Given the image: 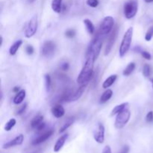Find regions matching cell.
<instances>
[{"instance_id":"cell-1","label":"cell","mask_w":153,"mask_h":153,"mask_svg":"<svg viewBox=\"0 0 153 153\" xmlns=\"http://www.w3.org/2000/svg\"><path fill=\"white\" fill-rule=\"evenodd\" d=\"M85 62L77 78V82L79 85L88 83L94 74V62L97 59L94 54L91 51H87Z\"/></svg>"},{"instance_id":"cell-2","label":"cell","mask_w":153,"mask_h":153,"mask_svg":"<svg viewBox=\"0 0 153 153\" xmlns=\"http://www.w3.org/2000/svg\"><path fill=\"white\" fill-rule=\"evenodd\" d=\"M133 38V28L130 27L127 29L124 34L123 37L122 42H121L120 46L119 49V55L120 58L125 56L128 52L131 47V41Z\"/></svg>"},{"instance_id":"cell-3","label":"cell","mask_w":153,"mask_h":153,"mask_svg":"<svg viewBox=\"0 0 153 153\" xmlns=\"http://www.w3.org/2000/svg\"><path fill=\"white\" fill-rule=\"evenodd\" d=\"M131 117V112L128 108L124 109L121 112L117 114L115 120L114 126L117 129H121L126 126Z\"/></svg>"},{"instance_id":"cell-4","label":"cell","mask_w":153,"mask_h":153,"mask_svg":"<svg viewBox=\"0 0 153 153\" xmlns=\"http://www.w3.org/2000/svg\"><path fill=\"white\" fill-rule=\"evenodd\" d=\"M138 3L137 0H128L124 4V15L128 19H132L137 13Z\"/></svg>"},{"instance_id":"cell-5","label":"cell","mask_w":153,"mask_h":153,"mask_svg":"<svg viewBox=\"0 0 153 153\" xmlns=\"http://www.w3.org/2000/svg\"><path fill=\"white\" fill-rule=\"evenodd\" d=\"M114 25V19L111 16H105L100 25L98 33L101 36L107 35L112 31Z\"/></svg>"},{"instance_id":"cell-6","label":"cell","mask_w":153,"mask_h":153,"mask_svg":"<svg viewBox=\"0 0 153 153\" xmlns=\"http://www.w3.org/2000/svg\"><path fill=\"white\" fill-rule=\"evenodd\" d=\"M37 25H38L37 17V16H34L30 19L26 28H25V37L26 38H30L35 34L37 30Z\"/></svg>"},{"instance_id":"cell-7","label":"cell","mask_w":153,"mask_h":153,"mask_svg":"<svg viewBox=\"0 0 153 153\" xmlns=\"http://www.w3.org/2000/svg\"><path fill=\"white\" fill-rule=\"evenodd\" d=\"M100 37H101V35L98 33V35L92 40L88 49V51H91V52L94 54L97 58H98L99 55H100L102 46V39Z\"/></svg>"},{"instance_id":"cell-8","label":"cell","mask_w":153,"mask_h":153,"mask_svg":"<svg viewBox=\"0 0 153 153\" xmlns=\"http://www.w3.org/2000/svg\"><path fill=\"white\" fill-rule=\"evenodd\" d=\"M55 48H56V46H55V43L53 41L49 40V41L45 42L41 49L42 55L45 57H48V58L52 56L53 54L55 53Z\"/></svg>"},{"instance_id":"cell-9","label":"cell","mask_w":153,"mask_h":153,"mask_svg":"<svg viewBox=\"0 0 153 153\" xmlns=\"http://www.w3.org/2000/svg\"><path fill=\"white\" fill-rule=\"evenodd\" d=\"M105 126L102 123H99L98 126H97V129L94 131V138L98 143H104L105 141Z\"/></svg>"},{"instance_id":"cell-10","label":"cell","mask_w":153,"mask_h":153,"mask_svg":"<svg viewBox=\"0 0 153 153\" xmlns=\"http://www.w3.org/2000/svg\"><path fill=\"white\" fill-rule=\"evenodd\" d=\"M117 31H118V28L117 27L114 29V31H112L111 34L109 37L108 40L107 42V44H106V47L105 49V55H108L110 52L111 51L112 47H113L114 44L115 43V40H116L117 37Z\"/></svg>"},{"instance_id":"cell-11","label":"cell","mask_w":153,"mask_h":153,"mask_svg":"<svg viewBox=\"0 0 153 153\" xmlns=\"http://www.w3.org/2000/svg\"><path fill=\"white\" fill-rule=\"evenodd\" d=\"M53 133H54L53 129L48 130V131H45L43 134H40V136H38L37 138L34 139L31 143H32L33 146H37V145L40 144V143H43V142H45L46 140H47L49 137H51V136L53 134Z\"/></svg>"},{"instance_id":"cell-12","label":"cell","mask_w":153,"mask_h":153,"mask_svg":"<svg viewBox=\"0 0 153 153\" xmlns=\"http://www.w3.org/2000/svg\"><path fill=\"white\" fill-rule=\"evenodd\" d=\"M24 140V136L23 134H19L18 136H16L15 138H13V140H10V141L7 142L6 143H4L2 146L3 149H9V148L13 147V146H19V145L22 144L23 143Z\"/></svg>"},{"instance_id":"cell-13","label":"cell","mask_w":153,"mask_h":153,"mask_svg":"<svg viewBox=\"0 0 153 153\" xmlns=\"http://www.w3.org/2000/svg\"><path fill=\"white\" fill-rule=\"evenodd\" d=\"M88 85V83H85V84H82V85H80L79 88H78L76 91L73 92L71 97H70V102H74V101H76V100H79V99L82 97V94H83L84 91H85V88H86Z\"/></svg>"},{"instance_id":"cell-14","label":"cell","mask_w":153,"mask_h":153,"mask_svg":"<svg viewBox=\"0 0 153 153\" xmlns=\"http://www.w3.org/2000/svg\"><path fill=\"white\" fill-rule=\"evenodd\" d=\"M68 138V134H64L62 136L59 137V138L57 140L56 143H55V146H54L53 150L55 152H58L62 147L64 146V145L65 144V142L67 140V139Z\"/></svg>"},{"instance_id":"cell-15","label":"cell","mask_w":153,"mask_h":153,"mask_svg":"<svg viewBox=\"0 0 153 153\" xmlns=\"http://www.w3.org/2000/svg\"><path fill=\"white\" fill-rule=\"evenodd\" d=\"M52 114L55 117L61 118L65 114V110H64V107L61 105H55V106L52 108Z\"/></svg>"},{"instance_id":"cell-16","label":"cell","mask_w":153,"mask_h":153,"mask_svg":"<svg viewBox=\"0 0 153 153\" xmlns=\"http://www.w3.org/2000/svg\"><path fill=\"white\" fill-rule=\"evenodd\" d=\"M25 96H26V92H25V90H21L19 91L17 94H16V96L13 98V103L16 105H19L23 102V100H25Z\"/></svg>"},{"instance_id":"cell-17","label":"cell","mask_w":153,"mask_h":153,"mask_svg":"<svg viewBox=\"0 0 153 153\" xmlns=\"http://www.w3.org/2000/svg\"><path fill=\"white\" fill-rule=\"evenodd\" d=\"M117 76L116 74H114L110 76L109 77H108L104 81L102 84V88L104 89H108L111 86L114 85V83L115 82V81L117 80Z\"/></svg>"},{"instance_id":"cell-18","label":"cell","mask_w":153,"mask_h":153,"mask_svg":"<svg viewBox=\"0 0 153 153\" xmlns=\"http://www.w3.org/2000/svg\"><path fill=\"white\" fill-rule=\"evenodd\" d=\"M63 0H52V9L54 10V12L57 13H60L62 11Z\"/></svg>"},{"instance_id":"cell-19","label":"cell","mask_w":153,"mask_h":153,"mask_svg":"<svg viewBox=\"0 0 153 153\" xmlns=\"http://www.w3.org/2000/svg\"><path fill=\"white\" fill-rule=\"evenodd\" d=\"M22 44V40H18L16 42L13 43V44L10 46V49H9V54L10 55H16V53L17 52L18 49H19L21 46Z\"/></svg>"},{"instance_id":"cell-20","label":"cell","mask_w":153,"mask_h":153,"mask_svg":"<svg viewBox=\"0 0 153 153\" xmlns=\"http://www.w3.org/2000/svg\"><path fill=\"white\" fill-rule=\"evenodd\" d=\"M112 95H113V91L111 89H106V91L102 94L101 97H100V102L101 103V104L105 103L106 102H108L111 98Z\"/></svg>"},{"instance_id":"cell-21","label":"cell","mask_w":153,"mask_h":153,"mask_svg":"<svg viewBox=\"0 0 153 153\" xmlns=\"http://www.w3.org/2000/svg\"><path fill=\"white\" fill-rule=\"evenodd\" d=\"M128 105V102H123L122 103V104L115 106V107L113 108V110H112L111 113V116H114V115L119 114L120 112H121L122 111H123L124 109L126 108Z\"/></svg>"},{"instance_id":"cell-22","label":"cell","mask_w":153,"mask_h":153,"mask_svg":"<svg viewBox=\"0 0 153 153\" xmlns=\"http://www.w3.org/2000/svg\"><path fill=\"white\" fill-rule=\"evenodd\" d=\"M84 24L85 25V28H86L87 31L90 34H93L95 31V27H94V23L92 22V21L89 19H85L83 21Z\"/></svg>"},{"instance_id":"cell-23","label":"cell","mask_w":153,"mask_h":153,"mask_svg":"<svg viewBox=\"0 0 153 153\" xmlns=\"http://www.w3.org/2000/svg\"><path fill=\"white\" fill-rule=\"evenodd\" d=\"M43 116H41V115H37V116H36L35 117L33 118V120H31V128H34V129H35V128H37V127L38 126L40 123H42L43 122Z\"/></svg>"},{"instance_id":"cell-24","label":"cell","mask_w":153,"mask_h":153,"mask_svg":"<svg viewBox=\"0 0 153 153\" xmlns=\"http://www.w3.org/2000/svg\"><path fill=\"white\" fill-rule=\"evenodd\" d=\"M135 67H136V65L134 62L129 63V64L127 65V67L125 68V70H123V76H130V75L133 73V71L134 70Z\"/></svg>"},{"instance_id":"cell-25","label":"cell","mask_w":153,"mask_h":153,"mask_svg":"<svg viewBox=\"0 0 153 153\" xmlns=\"http://www.w3.org/2000/svg\"><path fill=\"white\" fill-rule=\"evenodd\" d=\"M74 121H75L74 118H70V119H69L67 122H65L64 124H63V126L61 127V128H60V130L58 132L64 133V131L67 129V128H69L72 125H73V123H74Z\"/></svg>"},{"instance_id":"cell-26","label":"cell","mask_w":153,"mask_h":153,"mask_svg":"<svg viewBox=\"0 0 153 153\" xmlns=\"http://www.w3.org/2000/svg\"><path fill=\"white\" fill-rule=\"evenodd\" d=\"M16 120L15 119H13V118L9 120L6 123L5 126H4V130H5L6 131H10V130L14 127V126L16 125Z\"/></svg>"},{"instance_id":"cell-27","label":"cell","mask_w":153,"mask_h":153,"mask_svg":"<svg viewBox=\"0 0 153 153\" xmlns=\"http://www.w3.org/2000/svg\"><path fill=\"white\" fill-rule=\"evenodd\" d=\"M45 79V87H46V92H49L51 89V85H52V80H51V76L49 74H46L44 76Z\"/></svg>"},{"instance_id":"cell-28","label":"cell","mask_w":153,"mask_h":153,"mask_svg":"<svg viewBox=\"0 0 153 153\" xmlns=\"http://www.w3.org/2000/svg\"><path fill=\"white\" fill-rule=\"evenodd\" d=\"M151 74V67L149 64H145L143 67V75L144 77L148 78L150 76Z\"/></svg>"},{"instance_id":"cell-29","label":"cell","mask_w":153,"mask_h":153,"mask_svg":"<svg viewBox=\"0 0 153 153\" xmlns=\"http://www.w3.org/2000/svg\"><path fill=\"white\" fill-rule=\"evenodd\" d=\"M85 0H72V4L76 9H79L83 6Z\"/></svg>"},{"instance_id":"cell-30","label":"cell","mask_w":153,"mask_h":153,"mask_svg":"<svg viewBox=\"0 0 153 153\" xmlns=\"http://www.w3.org/2000/svg\"><path fill=\"white\" fill-rule=\"evenodd\" d=\"M152 37H153V25L149 28V29L148 30L147 32H146V34H145V40H146V41H150V40H152Z\"/></svg>"},{"instance_id":"cell-31","label":"cell","mask_w":153,"mask_h":153,"mask_svg":"<svg viewBox=\"0 0 153 153\" xmlns=\"http://www.w3.org/2000/svg\"><path fill=\"white\" fill-rule=\"evenodd\" d=\"M86 3L88 6L91 7H97L100 4L99 0H87Z\"/></svg>"},{"instance_id":"cell-32","label":"cell","mask_w":153,"mask_h":153,"mask_svg":"<svg viewBox=\"0 0 153 153\" xmlns=\"http://www.w3.org/2000/svg\"><path fill=\"white\" fill-rule=\"evenodd\" d=\"M65 35L68 38H73L76 35V31L74 29H71V28L67 30V31L65 32Z\"/></svg>"},{"instance_id":"cell-33","label":"cell","mask_w":153,"mask_h":153,"mask_svg":"<svg viewBox=\"0 0 153 153\" xmlns=\"http://www.w3.org/2000/svg\"><path fill=\"white\" fill-rule=\"evenodd\" d=\"M140 53H141L142 57H143V58H145L146 60L152 59V56H151L150 53H149V52H148L147 51H141V52H140Z\"/></svg>"},{"instance_id":"cell-34","label":"cell","mask_w":153,"mask_h":153,"mask_svg":"<svg viewBox=\"0 0 153 153\" xmlns=\"http://www.w3.org/2000/svg\"><path fill=\"white\" fill-rule=\"evenodd\" d=\"M34 48H33V46H31V45H28V46H26V48H25V52H26L27 55H32V54L34 53Z\"/></svg>"},{"instance_id":"cell-35","label":"cell","mask_w":153,"mask_h":153,"mask_svg":"<svg viewBox=\"0 0 153 153\" xmlns=\"http://www.w3.org/2000/svg\"><path fill=\"white\" fill-rule=\"evenodd\" d=\"M26 108H27V104H26V103H25V104L22 105L21 106L20 108H19V110L17 111V113H16V115L22 114H23L24 112L25 111V109H26Z\"/></svg>"},{"instance_id":"cell-36","label":"cell","mask_w":153,"mask_h":153,"mask_svg":"<svg viewBox=\"0 0 153 153\" xmlns=\"http://www.w3.org/2000/svg\"><path fill=\"white\" fill-rule=\"evenodd\" d=\"M146 120L147 123H151L153 121V112L149 111L146 116Z\"/></svg>"},{"instance_id":"cell-37","label":"cell","mask_w":153,"mask_h":153,"mask_svg":"<svg viewBox=\"0 0 153 153\" xmlns=\"http://www.w3.org/2000/svg\"><path fill=\"white\" fill-rule=\"evenodd\" d=\"M61 69L62 70H64V71H67V70L70 69V64H69V63L67 62L63 63V64L61 65Z\"/></svg>"},{"instance_id":"cell-38","label":"cell","mask_w":153,"mask_h":153,"mask_svg":"<svg viewBox=\"0 0 153 153\" xmlns=\"http://www.w3.org/2000/svg\"><path fill=\"white\" fill-rule=\"evenodd\" d=\"M130 148L128 145H125V146H123V148L121 149V150L120 151L119 153H128L129 152Z\"/></svg>"},{"instance_id":"cell-39","label":"cell","mask_w":153,"mask_h":153,"mask_svg":"<svg viewBox=\"0 0 153 153\" xmlns=\"http://www.w3.org/2000/svg\"><path fill=\"white\" fill-rule=\"evenodd\" d=\"M45 127H46V123L43 122L42 123H40V125L37 127V128H35V130H37V131H43V130H44Z\"/></svg>"},{"instance_id":"cell-40","label":"cell","mask_w":153,"mask_h":153,"mask_svg":"<svg viewBox=\"0 0 153 153\" xmlns=\"http://www.w3.org/2000/svg\"><path fill=\"white\" fill-rule=\"evenodd\" d=\"M102 153H112L111 149L110 146L107 145V146H105L104 149H103V150H102Z\"/></svg>"},{"instance_id":"cell-41","label":"cell","mask_w":153,"mask_h":153,"mask_svg":"<svg viewBox=\"0 0 153 153\" xmlns=\"http://www.w3.org/2000/svg\"><path fill=\"white\" fill-rule=\"evenodd\" d=\"M19 87H15V88L13 89V92L16 93V94H17V93L19 92Z\"/></svg>"},{"instance_id":"cell-42","label":"cell","mask_w":153,"mask_h":153,"mask_svg":"<svg viewBox=\"0 0 153 153\" xmlns=\"http://www.w3.org/2000/svg\"><path fill=\"white\" fill-rule=\"evenodd\" d=\"M144 1L147 3H150V2H152L153 0H144Z\"/></svg>"},{"instance_id":"cell-43","label":"cell","mask_w":153,"mask_h":153,"mask_svg":"<svg viewBox=\"0 0 153 153\" xmlns=\"http://www.w3.org/2000/svg\"><path fill=\"white\" fill-rule=\"evenodd\" d=\"M30 153H41V152H40V151H39V150H37V151H34V152H31Z\"/></svg>"},{"instance_id":"cell-44","label":"cell","mask_w":153,"mask_h":153,"mask_svg":"<svg viewBox=\"0 0 153 153\" xmlns=\"http://www.w3.org/2000/svg\"><path fill=\"white\" fill-rule=\"evenodd\" d=\"M151 81H152V88H153V79Z\"/></svg>"}]
</instances>
